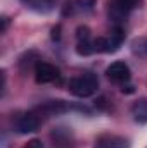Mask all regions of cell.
Instances as JSON below:
<instances>
[{
	"label": "cell",
	"instance_id": "cell-1",
	"mask_svg": "<svg viewBox=\"0 0 147 148\" xmlns=\"http://www.w3.org/2000/svg\"><path fill=\"white\" fill-rule=\"evenodd\" d=\"M69 93L78 98H88L94 97L99 90V77L94 73H83L76 77H71L68 83Z\"/></svg>",
	"mask_w": 147,
	"mask_h": 148
},
{
	"label": "cell",
	"instance_id": "cell-2",
	"mask_svg": "<svg viewBox=\"0 0 147 148\" xmlns=\"http://www.w3.org/2000/svg\"><path fill=\"white\" fill-rule=\"evenodd\" d=\"M125 38H126L125 29H123L121 26H114L109 36H99V38L94 40L95 52H101V53H112V52L119 50V47L123 45Z\"/></svg>",
	"mask_w": 147,
	"mask_h": 148
},
{
	"label": "cell",
	"instance_id": "cell-3",
	"mask_svg": "<svg viewBox=\"0 0 147 148\" xmlns=\"http://www.w3.org/2000/svg\"><path fill=\"white\" fill-rule=\"evenodd\" d=\"M61 77V73L55 66L49 62H37L35 64V81L38 84H47V83H55Z\"/></svg>",
	"mask_w": 147,
	"mask_h": 148
},
{
	"label": "cell",
	"instance_id": "cell-4",
	"mask_svg": "<svg viewBox=\"0 0 147 148\" xmlns=\"http://www.w3.org/2000/svg\"><path fill=\"white\" fill-rule=\"evenodd\" d=\"M106 76L109 77L112 83H116V84H126L132 79V71H130L126 62L116 60V62H112L109 67L106 69Z\"/></svg>",
	"mask_w": 147,
	"mask_h": 148
},
{
	"label": "cell",
	"instance_id": "cell-5",
	"mask_svg": "<svg viewBox=\"0 0 147 148\" xmlns=\"http://www.w3.org/2000/svg\"><path fill=\"white\" fill-rule=\"evenodd\" d=\"M40 124H42V119H40L38 114H35V112H26V114H23L16 121V131L19 134H30V133L38 131Z\"/></svg>",
	"mask_w": 147,
	"mask_h": 148
},
{
	"label": "cell",
	"instance_id": "cell-6",
	"mask_svg": "<svg viewBox=\"0 0 147 148\" xmlns=\"http://www.w3.org/2000/svg\"><path fill=\"white\" fill-rule=\"evenodd\" d=\"M130 12L132 10L125 3H121L119 0H109V3H107V17L112 23H116V26H119V23L126 21Z\"/></svg>",
	"mask_w": 147,
	"mask_h": 148
},
{
	"label": "cell",
	"instance_id": "cell-7",
	"mask_svg": "<svg viewBox=\"0 0 147 148\" xmlns=\"http://www.w3.org/2000/svg\"><path fill=\"white\" fill-rule=\"evenodd\" d=\"M94 148H130V141L118 134H102L97 138Z\"/></svg>",
	"mask_w": 147,
	"mask_h": 148
},
{
	"label": "cell",
	"instance_id": "cell-8",
	"mask_svg": "<svg viewBox=\"0 0 147 148\" xmlns=\"http://www.w3.org/2000/svg\"><path fill=\"white\" fill-rule=\"evenodd\" d=\"M26 9L38 12V14H49L55 9L57 0H19Z\"/></svg>",
	"mask_w": 147,
	"mask_h": 148
},
{
	"label": "cell",
	"instance_id": "cell-9",
	"mask_svg": "<svg viewBox=\"0 0 147 148\" xmlns=\"http://www.w3.org/2000/svg\"><path fill=\"white\" fill-rule=\"evenodd\" d=\"M69 109H71V105H68L64 100H49L43 105H40L38 110L45 115H59V114L68 112Z\"/></svg>",
	"mask_w": 147,
	"mask_h": 148
},
{
	"label": "cell",
	"instance_id": "cell-10",
	"mask_svg": "<svg viewBox=\"0 0 147 148\" xmlns=\"http://www.w3.org/2000/svg\"><path fill=\"white\" fill-rule=\"evenodd\" d=\"M132 115L135 122L139 124H147V98H139L132 105Z\"/></svg>",
	"mask_w": 147,
	"mask_h": 148
},
{
	"label": "cell",
	"instance_id": "cell-11",
	"mask_svg": "<svg viewBox=\"0 0 147 148\" xmlns=\"http://www.w3.org/2000/svg\"><path fill=\"white\" fill-rule=\"evenodd\" d=\"M76 52H78V55H83V57H87V55H92V53H95L94 40H85V41H78V43H76Z\"/></svg>",
	"mask_w": 147,
	"mask_h": 148
},
{
	"label": "cell",
	"instance_id": "cell-12",
	"mask_svg": "<svg viewBox=\"0 0 147 148\" xmlns=\"http://www.w3.org/2000/svg\"><path fill=\"white\" fill-rule=\"evenodd\" d=\"M76 40L78 41H85V40H92V33L88 26H78L76 29Z\"/></svg>",
	"mask_w": 147,
	"mask_h": 148
},
{
	"label": "cell",
	"instance_id": "cell-13",
	"mask_svg": "<svg viewBox=\"0 0 147 148\" xmlns=\"http://www.w3.org/2000/svg\"><path fill=\"white\" fill-rule=\"evenodd\" d=\"M76 5L81 9V10H92L94 5H95V0H76Z\"/></svg>",
	"mask_w": 147,
	"mask_h": 148
},
{
	"label": "cell",
	"instance_id": "cell-14",
	"mask_svg": "<svg viewBox=\"0 0 147 148\" xmlns=\"http://www.w3.org/2000/svg\"><path fill=\"white\" fill-rule=\"evenodd\" d=\"M119 2H121V3H125L130 10H133V9H135V7H137L142 0H119Z\"/></svg>",
	"mask_w": 147,
	"mask_h": 148
},
{
	"label": "cell",
	"instance_id": "cell-15",
	"mask_svg": "<svg viewBox=\"0 0 147 148\" xmlns=\"http://www.w3.org/2000/svg\"><path fill=\"white\" fill-rule=\"evenodd\" d=\"M23 148H43V143L40 140H31V141H28Z\"/></svg>",
	"mask_w": 147,
	"mask_h": 148
},
{
	"label": "cell",
	"instance_id": "cell-16",
	"mask_svg": "<svg viewBox=\"0 0 147 148\" xmlns=\"http://www.w3.org/2000/svg\"><path fill=\"white\" fill-rule=\"evenodd\" d=\"M121 91H123V93H133V91H135V88H133V86H130V84H121Z\"/></svg>",
	"mask_w": 147,
	"mask_h": 148
},
{
	"label": "cell",
	"instance_id": "cell-17",
	"mask_svg": "<svg viewBox=\"0 0 147 148\" xmlns=\"http://www.w3.org/2000/svg\"><path fill=\"white\" fill-rule=\"evenodd\" d=\"M59 31H61V26H55V28L52 29V38H54V40H59V36H61Z\"/></svg>",
	"mask_w": 147,
	"mask_h": 148
},
{
	"label": "cell",
	"instance_id": "cell-18",
	"mask_svg": "<svg viewBox=\"0 0 147 148\" xmlns=\"http://www.w3.org/2000/svg\"><path fill=\"white\" fill-rule=\"evenodd\" d=\"M7 26H9V17H2V33L7 31Z\"/></svg>",
	"mask_w": 147,
	"mask_h": 148
},
{
	"label": "cell",
	"instance_id": "cell-19",
	"mask_svg": "<svg viewBox=\"0 0 147 148\" xmlns=\"http://www.w3.org/2000/svg\"><path fill=\"white\" fill-rule=\"evenodd\" d=\"M146 50H147V45H146Z\"/></svg>",
	"mask_w": 147,
	"mask_h": 148
}]
</instances>
